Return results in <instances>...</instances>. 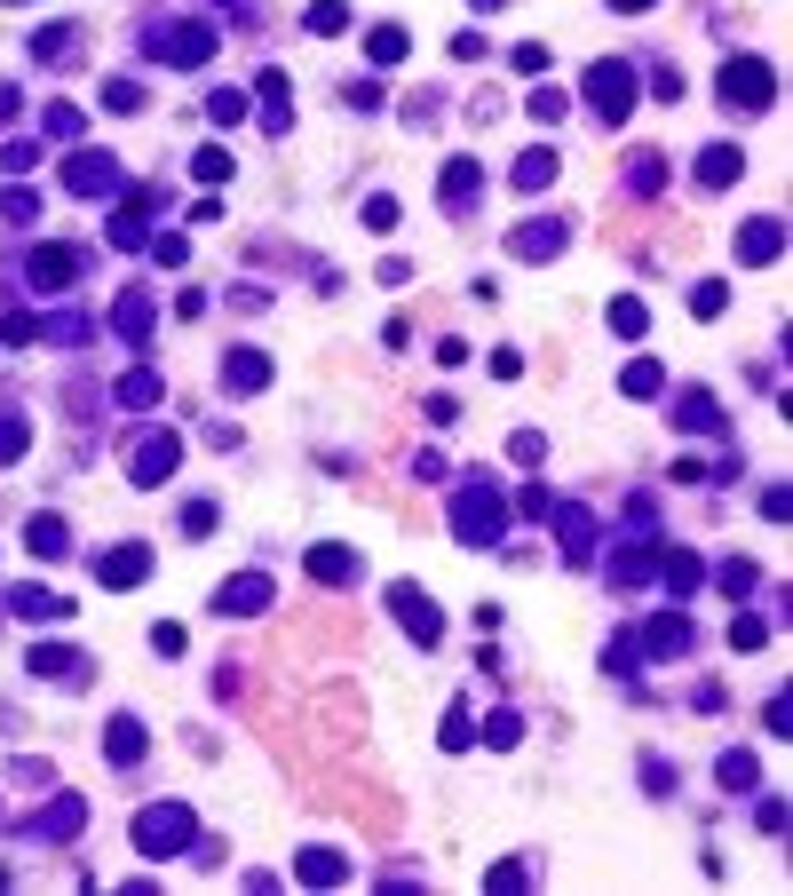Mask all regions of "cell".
<instances>
[{
	"instance_id": "6da1fadb",
	"label": "cell",
	"mask_w": 793,
	"mask_h": 896,
	"mask_svg": "<svg viewBox=\"0 0 793 896\" xmlns=\"http://www.w3.org/2000/svg\"><path fill=\"white\" fill-rule=\"evenodd\" d=\"M587 96H595V112L619 127V119H627V104H635V80H627L619 64H595V72H587Z\"/></svg>"
},
{
	"instance_id": "7a4b0ae2",
	"label": "cell",
	"mask_w": 793,
	"mask_h": 896,
	"mask_svg": "<svg viewBox=\"0 0 793 896\" xmlns=\"http://www.w3.org/2000/svg\"><path fill=\"white\" fill-rule=\"evenodd\" d=\"M183 841H191V817H183V809H151V817H143V833H135V849H143V857L183 849Z\"/></svg>"
},
{
	"instance_id": "3957f363",
	"label": "cell",
	"mask_w": 793,
	"mask_h": 896,
	"mask_svg": "<svg viewBox=\"0 0 793 896\" xmlns=\"http://www.w3.org/2000/svg\"><path fill=\"white\" fill-rule=\"evenodd\" d=\"M389 603H397V619H405L421 643H437V627H445V619H437V603H429L421 587H389Z\"/></svg>"
},
{
	"instance_id": "277c9868",
	"label": "cell",
	"mask_w": 793,
	"mask_h": 896,
	"mask_svg": "<svg viewBox=\"0 0 793 896\" xmlns=\"http://www.w3.org/2000/svg\"><path fill=\"white\" fill-rule=\"evenodd\" d=\"M722 96H730V104H770V72H762V64H746V56H738V64H730V72H722Z\"/></svg>"
},
{
	"instance_id": "5b68a950",
	"label": "cell",
	"mask_w": 793,
	"mask_h": 896,
	"mask_svg": "<svg viewBox=\"0 0 793 896\" xmlns=\"http://www.w3.org/2000/svg\"><path fill=\"white\" fill-rule=\"evenodd\" d=\"M492 532H500V500H484V492H468V500H460V540H476V548H484Z\"/></svg>"
},
{
	"instance_id": "8992f818",
	"label": "cell",
	"mask_w": 793,
	"mask_h": 896,
	"mask_svg": "<svg viewBox=\"0 0 793 896\" xmlns=\"http://www.w3.org/2000/svg\"><path fill=\"white\" fill-rule=\"evenodd\" d=\"M310 571H318L326 587H341V579H349L357 563H349V548H318V556H310Z\"/></svg>"
},
{
	"instance_id": "52a82bcc",
	"label": "cell",
	"mask_w": 793,
	"mask_h": 896,
	"mask_svg": "<svg viewBox=\"0 0 793 896\" xmlns=\"http://www.w3.org/2000/svg\"><path fill=\"white\" fill-rule=\"evenodd\" d=\"M548 175H556V159H548V151H532V159H524V167H516V183H524V191H540V183H548Z\"/></svg>"
},
{
	"instance_id": "ba28073f",
	"label": "cell",
	"mask_w": 793,
	"mask_h": 896,
	"mask_svg": "<svg viewBox=\"0 0 793 896\" xmlns=\"http://www.w3.org/2000/svg\"><path fill=\"white\" fill-rule=\"evenodd\" d=\"M373 56H381V64H397V56H405V32H397V24H381V32H373Z\"/></svg>"
},
{
	"instance_id": "9c48e42d",
	"label": "cell",
	"mask_w": 793,
	"mask_h": 896,
	"mask_svg": "<svg viewBox=\"0 0 793 896\" xmlns=\"http://www.w3.org/2000/svg\"><path fill=\"white\" fill-rule=\"evenodd\" d=\"M611 326H619V334L635 341V334H643V326H651V318H643V302H619V310H611Z\"/></svg>"
},
{
	"instance_id": "30bf717a",
	"label": "cell",
	"mask_w": 793,
	"mask_h": 896,
	"mask_svg": "<svg viewBox=\"0 0 793 896\" xmlns=\"http://www.w3.org/2000/svg\"><path fill=\"white\" fill-rule=\"evenodd\" d=\"M619 8H651V0H619Z\"/></svg>"
},
{
	"instance_id": "8fae6325",
	"label": "cell",
	"mask_w": 793,
	"mask_h": 896,
	"mask_svg": "<svg viewBox=\"0 0 793 896\" xmlns=\"http://www.w3.org/2000/svg\"><path fill=\"white\" fill-rule=\"evenodd\" d=\"M476 8H500V0H476Z\"/></svg>"
}]
</instances>
